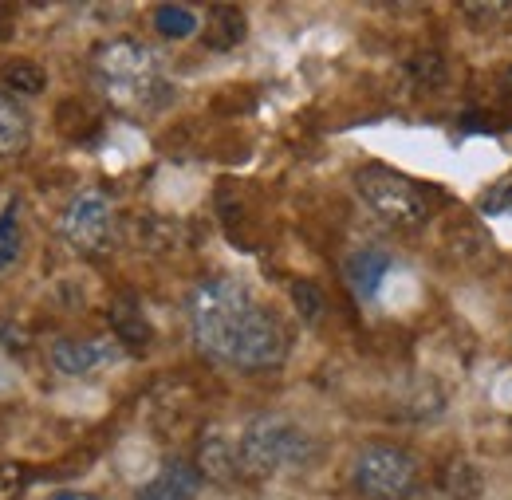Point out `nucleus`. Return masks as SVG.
Wrapping results in <instances>:
<instances>
[{
	"instance_id": "nucleus-1",
	"label": "nucleus",
	"mask_w": 512,
	"mask_h": 500,
	"mask_svg": "<svg viewBox=\"0 0 512 500\" xmlns=\"http://www.w3.org/2000/svg\"><path fill=\"white\" fill-rule=\"evenodd\" d=\"M190 335L197 351L233 371H272L288 355V331L256 296L233 276L201 280L190 292Z\"/></svg>"
},
{
	"instance_id": "nucleus-2",
	"label": "nucleus",
	"mask_w": 512,
	"mask_h": 500,
	"mask_svg": "<svg viewBox=\"0 0 512 500\" xmlns=\"http://www.w3.org/2000/svg\"><path fill=\"white\" fill-rule=\"evenodd\" d=\"M91 79L99 95L127 115H154L174 99V87L162 75L158 52L134 36H115L95 48Z\"/></svg>"
},
{
	"instance_id": "nucleus-3",
	"label": "nucleus",
	"mask_w": 512,
	"mask_h": 500,
	"mask_svg": "<svg viewBox=\"0 0 512 500\" xmlns=\"http://www.w3.org/2000/svg\"><path fill=\"white\" fill-rule=\"evenodd\" d=\"M237 457H241V473L272 477V473L308 465L316 457V441H312V434H304L292 418L260 414L245 426V434L237 441Z\"/></svg>"
},
{
	"instance_id": "nucleus-4",
	"label": "nucleus",
	"mask_w": 512,
	"mask_h": 500,
	"mask_svg": "<svg viewBox=\"0 0 512 500\" xmlns=\"http://www.w3.org/2000/svg\"><path fill=\"white\" fill-rule=\"evenodd\" d=\"M355 193L363 197V205L379 221L394 225V229H414L430 217V205H426L422 189L390 166H363L355 174Z\"/></svg>"
},
{
	"instance_id": "nucleus-5",
	"label": "nucleus",
	"mask_w": 512,
	"mask_h": 500,
	"mask_svg": "<svg viewBox=\"0 0 512 500\" xmlns=\"http://www.w3.org/2000/svg\"><path fill=\"white\" fill-rule=\"evenodd\" d=\"M351 477L363 500H406L418 489V461L402 445L371 441L359 449Z\"/></svg>"
},
{
	"instance_id": "nucleus-6",
	"label": "nucleus",
	"mask_w": 512,
	"mask_h": 500,
	"mask_svg": "<svg viewBox=\"0 0 512 500\" xmlns=\"http://www.w3.org/2000/svg\"><path fill=\"white\" fill-rule=\"evenodd\" d=\"M60 233L75 252L83 256H99V252L111 249V237H115V209L107 201V193L99 189H83L71 197V205L64 209V221H60Z\"/></svg>"
},
{
	"instance_id": "nucleus-7",
	"label": "nucleus",
	"mask_w": 512,
	"mask_h": 500,
	"mask_svg": "<svg viewBox=\"0 0 512 500\" xmlns=\"http://www.w3.org/2000/svg\"><path fill=\"white\" fill-rule=\"evenodd\" d=\"M123 355L119 339H60L52 347V367L67 378H87L123 363Z\"/></svg>"
},
{
	"instance_id": "nucleus-8",
	"label": "nucleus",
	"mask_w": 512,
	"mask_h": 500,
	"mask_svg": "<svg viewBox=\"0 0 512 500\" xmlns=\"http://www.w3.org/2000/svg\"><path fill=\"white\" fill-rule=\"evenodd\" d=\"M201 469L193 461H166L146 485L134 489V500H193L201 493Z\"/></svg>"
},
{
	"instance_id": "nucleus-9",
	"label": "nucleus",
	"mask_w": 512,
	"mask_h": 500,
	"mask_svg": "<svg viewBox=\"0 0 512 500\" xmlns=\"http://www.w3.org/2000/svg\"><path fill=\"white\" fill-rule=\"evenodd\" d=\"M386 272H390V252L383 249H359L343 260V280L355 292V300H363V304H371L379 296Z\"/></svg>"
},
{
	"instance_id": "nucleus-10",
	"label": "nucleus",
	"mask_w": 512,
	"mask_h": 500,
	"mask_svg": "<svg viewBox=\"0 0 512 500\" xmlns=\"http://www.w3.org/2000/svg\"><path fill=\"white\" fill-rule=\"evenodd\" d=\"M245 32H249V20H245V12L241 8H233V4H213L209 8V16H205V48H213V52H233L241 40H245Z\"/></svg>"
},
{
	"instance_id": "nucleus-11",
	"label": "nucleus",
	"mask_w": 512,
	"mask_h": 500,
	"mask_svg": "<svg viewBox=\"0 0 512 500\" xmlns=\"http://www.w3.org/2000/svg\"><path fill=\"white\" fill-rule=\"evenodd\" d=\"M111 327H115V339L123 343V351H130V355H142V351L150 347V339H154L150 319H146L142 308H138L134 300H127V296L111 304Z\"/></svg>"
},
{
	"instance_id": "nucleus-12",
	"label": "nucleus",
	"mask_w": 512,
	"mask_h": 500,
	"mask_svg": "<svg viewBox=\"0 0 512 500\" xmlns=\"http://www.w3.org/2000/svg\"><path fill=\"white\" fill-rule=\"evenodd\" d=\"M28 138H32V119H28V111L20 107L16 95L0 91V158L20 154V150L28 146Z\"/></svg>"
},
{
	"instance_id": "nucleus-13",
	"label": "nucleus",
	"mask_w": 512,
	"mask_h": 500,
	"mask_svg": "<svg viewBox=\"0 0 512 500\" xmlns=\"http://www.w3.org/2000/svg\"><path fill=\"white\" fill-rule=\"evenodd\" d=\"M197 469H201V477H213V481H233V477L241 473L237 445H229L225 438L201 441V449H197Z\"/></svg>"
},
{
	"instance_id": "nucleus-14",
	"label": "nucleus",
	"mask_w": 512,
	"mask_h": 500,
	"mask_svg": "<svg viewBox=\"0 0 512 500\" xmlns=\"http://www.w3.org/2000/svg\"><path fill=\"white\" fill-rule=\"evenodd\" d=\"M0 83L8 87V95H40L48 87V71L32 60H12L0 67Z\"/></svg>"
},
{
	"instance_id": "nucleus-15",
	"label": "nucleus",
	"mask_w": 512,
	"mask_h": 500,
	"mask_svg": "<svg viewBox=\"0 0 512 500\" xmlns=\"http://www.w3.org/2000/svg\"><path fill=\"white\" fill-rule=\"evenodd\" d=\"M197 12L186 8V4H158L154 8V32L166 36V40H190L197 32Z\"/></svg>"
},
{
	"instance_id": "nucleus-16",
	"label": "nucleus",
	"mask_w": 512,
	"mask_h": 500,
	"mask_svg": "<svg viewBox=\"0 0 512 500\" xmlns=\"http://www.w3.org/2000/svg\"><path fill=\"white\" fill-rule=\"evenodd\" d=\"M24 252V233H20V205L8 201L4 213H0V272L12 268Z\"/></svg>"
},
{
	"instance_id": "nucleus-17",
	"label": "nucleus",
	"mask_w": 512,
	"mask_h": 500,
	"mask_svg": "<svg viewBox=\"0 0 512 500\" xmlns=\"http://www.w3.org/2000/svg\"><path fill=\"white\" fill-rule=\"evenodd\" d=\"M288 296H292V304H296V312H300L304 323H320L323 319L327 300H323V292L312 284V280H296V284L288 288Z\"/></svg>"
},
{
	"instance_id": "nucleus-18",
	"label": "nucleus",
	"mask_w": 512,
	"mask_h": 500,
	"mask_svg": "<svg viewBox=\"0 0 512 500\" xmlns=\"http://www.w3.org/2000/svg\"><path fill=\"white\" fill-rule=\"evenodd\" d=\"M24 485H28V473H24L20 465H8V461H0V500L16 497Z\"/></svg>"
},
{
	"instance_id": "nucleus-19",
	"label": "nucleus",
	"mask_w": 512,
	"mask_h": 500,
	"mask_svg": "<svg viewBox=\"0 0 512 500\" xmlns=\"http://www.w3.org/2000/svg\"><path fill=\"white\" fill-rule=\"evenodd\" d=\"M469 20H485V24H493V20H501V16H509L512 4H465L461 8Z\"/></svg>"
},
{
	"instance_id": "nucleus-20",
	"label": "nucleus",
	"mask_w": 512,
	"mask_h": 500,
	"mask_svg": "<svg viewBox=\"0 0 512 500\" xmlns=\"http://www.w3.org/2000/svg\"><path fill=\"white\" fill-rule=\"evenodd\" d=\"M512 205V189H501V193H489L485 197V209H493V213H501V209H509Z\"/></svg>"
},
{
	"instance_id": "nucleus-21",
	"label": "nucleus",
	"mask_w": 512,
	"mask_h": 500,
	"mask_svg": "<svg viewBox=\"0 0 512 500\" xmlns=\"http://www.w3.org/2000/svg\"><path fill=\"white\" fill-rule=\"evenodd\" d=\"M52 500H103V497H95V493H56Z\"/></svg>"
},
{
	"instance_id": "nucleus-22",
	"label": "nucleus",
	"mask_w": 512,
	"mask_h": 500,
	"mask_svg": "<svg viewBox=\"0 0 512 500\" xmlns=\"http://www.w3.org/2000/svg\"><path fill=\"white\" fill-rule=\"evenodd\" d=\"M505 95H509V99H512V67H509V71H505Z\"/></svg>"
},
{
	"instance_id": "nucleus-23",
	"label": "nucleus",
	"mask_w": 512,
	"mask_h": 500,
	"mask_svg": "<svg viewBox=\"0 0 512 500\" xmlns=\"http://www.w3.org/2000/svg\"><path fill=\"white\" fill-rule=\"evenodd\" d=\"M422 500H449L446 493H430V497H422Z\"/></svg>"
}]
</instances>
